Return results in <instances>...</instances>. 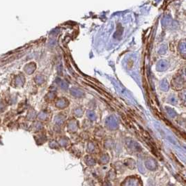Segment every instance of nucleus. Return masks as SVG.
Listing matches in <instances>:
<instances>
[{
    "mask_svg": "<svg viewBox=\"0 0 186 186\" xmlns=\"http://www.w3.org/2000/svg\"><path fill=\"white\" fill-rule=\"evenodd\" d=\"M121 186H142L140 179L136 177H128L123 182Z\"/></svg>",
    "mask_w": 186,
    "mask_h": 186,
    "instance_id": "obj_1",
    "label": "nucleus"
},
{
    "mask_svg": "<svg viewBox=\"0 0 186 186\" xmlns=\"http://www.w3.org/2000/svg\"><path fill=\"white\" fill-rule=\"evenodd\" d=\"M146 166L150 170H154L156 169L157 165L155 161H153V160H149L146 162Z\"/></svg>",
    "mask_w": 186,
    "mask_h": 186,
    "instance_id": "obj_2",
    "label": "nucleus"
}]
</instances>
